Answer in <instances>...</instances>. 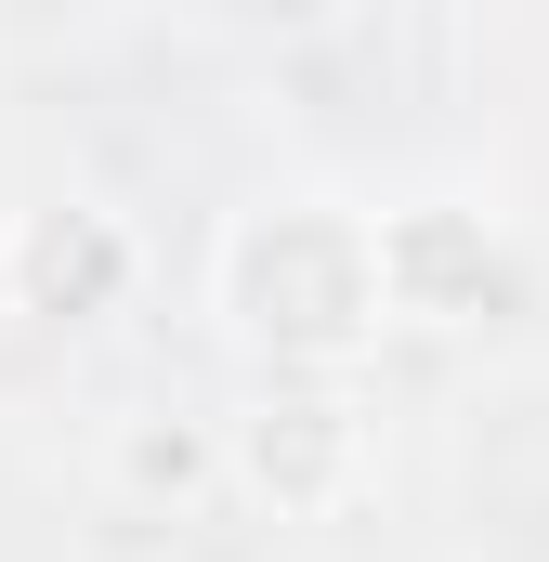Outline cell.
I'll return each instance as SVG.
<instances>
[{"instance_id": "cell-1", "label": "cell", "mask_w": 549, "mask_h": 562, "mask_svg": "<svg viewBox=\"0 0 549 562\" xmlns=\"http://www.w3.org/2000/svg\"><path fill=\"white\" fill-rule=\"evenodd\" d=\"M210 314L262 353L274 380H354V353H380V249L367 210L340 196H262L223 223L210 249Z\"/></svg>"}, {"instance_id": "cell-2", "label": "cell", "mask_w": 549, "mask_h": 562, "mask_svg": "<svg viewBox=\"0 0 549 562\" xmlns=\"http://www.w3.org/2000/svg\"><path fill=\"white\" fill-rule=\"evenodd\" d=\"M223 484L249 510H274V524L354 510V484H367V406H354V380H262L223 419Z\"/></svg>"}, {"instance_id": "cell-3", "label": "cell", "mask_w": 549, "mask_h": 562, "mask_svg": "<svg viewBox=\"0 0 549 562\" xmlns=\"http://www.w3.org/2000/svg\"><path fill=\"white\" fill-rule=\"evenodd\" d=\"M144 276V236L105 210V196H40L0 223V301L26 327H105Z\"/></svg>"}, {"instance_id": "cell-4", "label": "cell", "mask_w": 549, "mask_h": 562, "mask_svg": "<svg viewBox=\"0 0 549 562\" xmlns=\"http://www.w3.org/2000/svg\"><path fill=\"white\" fill-rule=\"evenodd\" d=\"M367 249H380V314L393 327H471L511 276V236H497L484 196H393L367 223Z\"/></svg>"}, {"instance_id": "cell-5", "label": "cell", "mask_w": 549, "mask_h": 562, "mask_svg": "<svg viewBox=\"0 0 549 562\" xmlns=\"http://www.w3.org/2000/svg\"><path fill=\"white\" fill-rule=\"evenodd\" d=\"M105 471H119V497H144V510H183V497L223 484V431L210 419H119Z\"/></svg>"}]
</instances>
